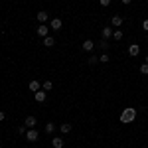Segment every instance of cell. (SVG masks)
<instances>
[{
  "label": "cell",
  "mask_w": 148,
  "mask_h": 148,
  "mask_svg": "<svg viewBox=\"0 0 148 148\" xmlns=\"http://www.w3.org/2000/svg\"><path fill=\"white\" fill-rule=\"evenodd\" d=\"M134 119H136V109H132V107H126L125 111L121 113V123H125V125L134 123Z\"/></svg>",
  "instance_id": "obj_1"
},
{
  "label": "cell",
  "mask_w": 148,
  "mask_h": 148,
  "mask_svg": "<svg viewBox=\"0 0 148 148\" xmlns=\"http://www.w3.org/2000/svg\"><path fill=\"white\" fill-rule=\"evenodd\" d=\"M34 99H36V103H46V99H47V91H36L34 93Z\"/></svg>",
  "instance_id": "obj_2"
},
{
  "label": "cell",
  "mask_w": 148,
  "mask_h": 148,
  "mask_svg": "<svg viewBox=\"0 0 148 148\" xmlns=\"http://www.w3.org/2000/svg\"><path fill=\"white\" fill-rule=\"evenodd\" d=\"M24 125L28 126V128H36V125H38V119H36L34 114H30V116H26V121H24Z\"/></svg>",
  "instance_id": "obj_3"
},
{
  "label": "cell",
  "mask_w": 148,
  "mask_h": 148,
  "mask_svg": "<svg viewBox=\"0 0 148 148\" xmlns=\"http://www.w3.org/2000/svg\"><path fill=\"white\" fill-rule=\"evenodd\" d=\"M26 140L36 142V140H38V130H36V128H28V132H26Z\"/></svg>",
  "instance_id": "obj_4"
},
{
  "label": "cell",
  "mask_w": 148,
  "mask_h": 148,
  "mask_svg": "<svg viewBox=\"0 0 148 148\" xmlns=\"http://www.w3.org/2000/svg\"><path fill=\"white\" fill-rule=\"evenodd\" d=\"M138 53H140V46H138V44H130V46H128V56L136 57Z\"/></svg>",
  "instance_id": "obj_5"
},
{
  "label": "cell",
  "mask_w": 148,
  "mask_h": 148,
  "mask_svg": "<svg viewBox=\"0 0 148 148\" xmlns=\"http://www.w3.org/2000/svg\"><path fill=\"white\" fill-rule=\"evenodd\" d=\"M38 36H40V38H46V36H49V28H47L46 24H40V26H38Z\"/></svg>",
  "instance_id": "obj_6"
},
{
  "label": "cell",
  "mask_w": 148,
  "mask_h": 148,
  "mask_svg": "<svg viewBox=\"0 0 148 148\" xmlns=\"http://www.w3.org/2000/svg\"><path fill=\"white\" fill-rule=\"evenodd\" d=\"M123 22H125V18H123V16H119V14H114L113 20H111V24H113L114 28H121V26H123Z\"/></svg>",
  "instance_id": "obj_7"
},
{
  "label": "cell",
  "mask_w": 148,
  "mask_h": 148,
  "mask_svg": "<svg viewBox=\"0 0 148 148\" xmlns=\"http://www.w3.org/2000/svg\"><path fill=\"white\" fill-rule=\"evenodd\" d=\"M47 18H49V14H47L46 10L38 12V22H40V24H46V22H47Z\"/></svg>",
  "instance_id": "obj_8"
},
{
  "label": "cell",
  "mask_w": 148,
  "mask_h": 148,
  "mask_svg": "<svg viewBox=\"0 0 148 148\" xmlns=\"http://www.w3.org/2000/svg\"><path fill=\"white\" fill-rule=\"evenodd\" d=\"M61 26H63V22H61L59 18H51V24H49V28H53V30H61Z\"/></svg>",
  "instance_id": "obj_9"
},
{
  "label": "cell",
  "mask_w": 148,
  "mask_h": 148,
  "mask_svg": "<svg viewBox=\"0 0 148 148\" xmlns=\"http://www.w3.org/2000/svg\"><path fill=\"white\" fill-rule=\"evenodd\" d=\"M81 47H83V51H91L93 47H95V42H93V40H85Z\"/></svg>",
  "instance_id": "obj_10"
},
{
  "label": "cell",
  "mask_w": 148,
  "mask_h": 148,
  "mask_svg": "<svg viewBox=\"0 0 148 148\" xmlns=\"http://www.w3.org/2000/svg\"><path fill=\"white\" fill-rule=\"evenodd\" d=\"M109 38H113V28L111 26L103 28V40H109Z\"/></svg>",
  "instance_id": "obj_11"
},
{
  "label": "cell",
  "mask_w": 148,
  "mask_h": 148,
  "mask_svg": "<svg viewBox=\"0 0 148 148\" xmlns=\"http://www.w3.org/2000/svg\"><path fill=\"white\" fill-rule=\"evenodd\" d=\"M28 87H30V91H34V93L42 89V85H40V81H36V79H34V81H30V85H28Z\"/></svg>",
  "instance_id": "obj_12"
},
{
  "label": "cell",
  "mask_w": 148,
  "mask_h": 148,
  "mask_svg": "<svg viewBox=\"0 0 148 148\" xmlns=\"http://www.w3.org/2000/svg\"><path fill=\"white\" fill-rule=\"evenodd\" d=\"M53 44H56V40H53L51 36H46V38H44V46L46 47H53Z\"/></svg>",
  "instance_id": "obj_13"
},
{
  "label": "cell",
  "mask_w": 148,
  "mask_h": 148,
  "mask_svg": "<svg viewBox=\"0 0 148 148\" xmlns=\"http://www.w3.org/2000/svg\"><path fill=\"white\" fill-rule=\"evenodd\" d=\"M51 146L53 148H63V138H51Z\"/></svg>",
  "instance_id": "obj_14"
},
{
  "label": "cell",
  "mask_w": 148,
  "mask_h": 148,
  "mask_svg": "<svg viewBox=\"0 0 148 148\" xmlns=\"http://www.w3.org/2000/svg\"><path fill=\"white\" fill-rule=\"evenodd\" d=\"M59 128H61V132H63V134H67V132H71V123H63Z\"/></svg>",
  "instance_id": "obj_15"
},
{
  "label": "cell",
  "mask_w": 148,
  "mask_h": 148,
  "mask_svg": "<svg viewBox=\"0 0 148 148\" xmlns=\"http://www.w3.org/2000/svg\"><path fill=\"white\" fill-rule=\"evenodd\" d=\"M113 40H116V42H121V40H123V32H121L119 28L113 32Z\"/></svg>",
  "instance_id": "obj_16"
},
{
  "label": "cell",
  "mask_w": 148,
  "mask_h": 148,
  "mask_svg": "<svg viewBox=\"0 0 148 148\" xmlns=\"http://www.w3.org/2000/svg\"><path fill=\"white\" fill-rule=\"evenodd\" d=\"M46 132L47 134H53V132H56V125H53V123H47L46 125Z\"/></svg>",
  "instance_id": "obj_17"
},
{
  "label": "cell",
  "mask_w": 148,
  "mask_h": 148,
  "mask_svg": "<svg viewBox=\"0 0 148 148\" xmlns=\"http://www.w3.org/2000/svg\"><path fill=\"white\" fill-rule=\"evenodd\" d=\"M42 87H44V91H51V89H53V83H51V81H46Z\"/></svg>",
  "instance_id": "obj_18"
},
{
  "label": "cell",
  "mask_w": 148,
  "mask_h": 148,
  "mask_svg": "<svg viewBox=\"0 0 148 148\" xmlns=\"http://www.w3.org/2000/svg\"><path fill=\"white\" fill-rule=\"evenodd\" d=\"M140 73H142V75H148V63H146V61L140 65Z\"/></svg>",
  "instance_id": "obj_19"
},
{
  "label": "cell",
  "mask_w": 148,
  "mask_h": 148,
  "mask_svg": "<svg viewBox=\"0 0 148 148\" xmlns=\"http://www.w3.org/2000/svg\"><path fill=\"white\" fill-rule=\"evenodd\" d=\"M97 63H99V57H97V56L89 57V65H97Z\"/></svg>",
  "instance_id": "obj_20"
},
{
  "label": "cell",
  "mask_w": 148,
  "mask_h": 148,
  "mask_svg": "<svg viewBox=\"0 0 148 148\" xmlns=\"http://www.w3.org/2000/svg\"><path fill=\"white\" fill-rule=\"evenodd\" d=\"M99 61H101V63H107V61H111V57L107 56V53H101V57H99Z\"/></svg>",
  "instance_id": "obj_21"
},
{
  "label": "cell",
  "mask_w": 148,
  "mask_h": 148,
  "mask_svg": "<svg viewBox=\"0 0 148 148\" xmlns=\"http://www.w3.org/2000/svg\"><path fill=\"white\" fill-rule=\"evenodd\" d=\"M99 46H101V49H107V47H109V42H107V40H101Z\"/></svg>",
  "instance_id": "obj_22"
},
{
  "label": "cell",
  "mask_w": 148,
  "mask_h": 148,
  "mask_svg": "<svg viewBox=\"0 0 148 148\" xmlns=\"http://www.w3.org/2000/svg\"><path fill=\"white\" fill-rule=\"evenodd\" d=\"M142 30H144V32H148V18L142 22Z\"/></svg>",
  "instance_id": "obj_23"
},
{
  "label": "cell",
  "mask_w": 148,
  "mask_h": 148,
  "mask_svg": "<svg viewBox=\"0 0 148 148\" xmlns=\"http://www.w3.org/2000/svg\"><path fill=\"white\" fill-rule=\"evenodd\" d=\"M99 2H101V6H105V8H107V6L111 4V0H99Z\"/></svg>",
  "instance_id": "obj_24"
},
{
  "label": "cell",
  "mask_w": 148,
  "mask_h": 148,
  "mask_svg": "<svg viewBox=\"0 0 148 148\" xmlns=\"http://www.w3.org/2000/svg\"><path fill=\"white\" fill-rule=\"evenodd\" d=\"M4 119H6V113H4V111H0V121H4Z\"/></svg>",
  "instance_id": "obj_25"
},
{
  "label": "cell",
  "mask_w": 148,
  "mask_h": 148,
  "mask_svg": "<svg viewBox=\"0 0 148 148\" xmlns=\"http://www.w3.org/2000/svg\"><path fill=\"white\" fill-rule=\"evenodd\" d=\"M130 2H132V0H123V4H130Z\"/></svg>",
  "instance_id": "obj_26"
},
{
  "label": "cell",
  "mask_w": 148,
  "mask_h": 148,
  "mask_svg": "<svg viewBox=\"0 0 148 148\" xmlns=\"http://www.w3.org/2000/svg\"><path fill=\"white\" fill-rule=\"evenodd\" d=\"M146 63H148V56H146Z\"/></svg>",
  "instance_id": "obj_27"
}]
</instances>
